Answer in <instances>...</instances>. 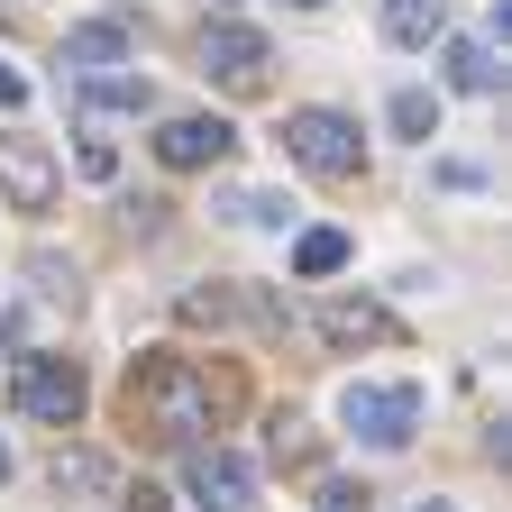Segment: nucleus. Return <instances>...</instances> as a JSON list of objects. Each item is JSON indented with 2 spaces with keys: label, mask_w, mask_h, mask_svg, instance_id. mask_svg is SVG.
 <instances>
[{
  "label": "nucleus",
  "mask_w": 512,
  "mask_h": 512,
  "mask_svg": "<svg viewBox=\"0 0 512 512\" xmlns=\"http://www.w3.org/2000/svg\"><path fill=\"white\" fill-rule=\"evenodd\" d=\"M138 55V37H128L119 19H92V28H64V74H110V64Z\"/></svg>",
  "instance_id": "9d476101"
},
{
  "label": "nucleus",
  "mask_w": 512,
  "mask_h": 512,
  "mask_svg": "<svg viewBox=\"0 0 512 512\" xmlns=\"http://www.w3.org/2000/svg\"><path fill=\"white\" fill-rule=\"evenodd\" d=\"M238 403H247L238 375H211V366H192L174 348H147L138 366H128V430H156L165 448H192L202 430H220Z\"/></svg>",
  "instance_id": "f257e3e1"
},
{
  "label": "nucleus",
  "mask_w": 512,
  "mask_h": 512,
  "mask_svg": "<svg viewBox=\"0 0 512 512\" xmlns=\"http://www.w3.org/2000/svg\"><path fill=\"white\" fill-rule=\"evenodd\" d=\"M266 37H256V28H238V19H211L202 28V74L211 83H229V92H266Z\"/></svg>",
  "instance_id": "423d86ee"
},
{
  "label": "nucleus",
  "mask_w": 512,
  "mask_h": 512,
  "mask_svg": "<svg viewBox=\"0 0 512 512\" xmlns=\"http://www.w3.org/2000/svg\"><path fill=\"white\" fill-rule=\"evenodd\" d=\"M0 476H10V439H0Z\"/></svg>",
  "instance_id": "b1692460"
},
{
  "label": "nucleus",
  "mask_w": 512,
  "mask_h": 512,
  "mask_svg": "<svg viewBox=\"0 0 512 512\" xmlns=\"http://www.w3.org/2000/svg\"><path fill=\"white\" fill-rule=\"evenodd\" d=\"M448 83H458V92H494V83H503L494 37H448Z\"/></svg>",
  "instance_id": "f8f14e48"
},
{
  "label": "nucleus",
  "mask_w": 512,
  "mask_h": 512,
  "mask_svg": "<svg viewBox=\"0 0 512 512\" xmlns=\"http://www.w3.org/2000/svg\"><path fill=\"white\" fill-rule=\"evenodd\" d=\"M55 156L37 147V138H0V192H10V211H46L55 202Z\"/></svg>",
  "instance_id": "0eeeda50"
},
{
  "label": "nucleus",
  "mask_w": 512,
  "mask_h": 512,
  "mask_svg": "<svg viewBox=\"0 0 512 512\" xmlns=\"http://www.w3.org/2000/svg\"><path fill=\"white\" fill-rule=\"evenodd\" d=\"M238 229H284L293 220V202H275V192H229V202H220Z\"/></svg>",
  "instance_id": "2eb2a0df"
},
{
  "label": "nucleus",
  "mask_w": 512,
  "mask_h": 512,
  "mask_svg": "<svg viewBox=\"0 0 512 512\" xmlns=\"http://www.w3.org/2000/svg\"><path fill=\"white\" fill-rule=\"evenodd\" d=\"M110 485V467L92 458V448H64V458H55V494H101Z\"/></svg>",
  "instance_id": "dca6fc26"
},
{
  "label": "nucleus",
  "mask_w": 512,
  "mask_h": 512,
  "mask_svg": "<svg viewBox=\"0 0 512 512\" xmlns=\"http://www.w3.org/2000/svg\"><path fill=\"white\" fill-rule=\"evenodd\" d=\"M119 512H165V494H156V485H128V494H119Z\"/></svg>",
  "instance_id": "4be33fe9"
},
{
  "label": "nucleus",
  "mask_w": 512,
  "mask_h": 512,
  "mask_svg": "<svg viewBox=\"0 0 512 512\" xmlns=\"http://www.w3.org/2000/svg\"><path fill=\"white\" fill-rule=\"evenodd\" d=\"M83 92V119H110V110H156V83L138 74V64H110V74H74Z\"/></svg>",
  "instance_id": "1a4fd4ad"
},
{
  "label": "nucleus",
  "mask_w": 512,
  "mask_h": 512,
  "mask_svg": "<svg viewBox=\"0 0 512 512\" xmlns=\"http://www.w3.org/2000/svg\"><path fill=\"white\" fill-rule=\"evenodd\" d=\"M229 147H238L229 119H165V128H156V156H165L174 174H202V165H220Z\"/></svg>",
  "instance_id": "6e6552de"
},
{
  "label": "nucleus",
  "mask_w": 512,
  "mask_h": 512,
  "mask_svg": "<svg viewBox=\"0 0 512 512\" xmlns=\"http://www.w3.org/2000/svg\"><path fill=\"white\" fill-rule=\"evenodd\" d=\"M366 503H375L366 485H320V512H366Z\"/></svg>",
  "instance_id": "6ab92c4d"
},
{
  "label": "nucleus",
  "mask_w": 512,
  "mask_h": 512,
  "mask_svg": "<svg viewBox=\"0 0 512 512\" xmlns=\"http://www.w3.org/2000/svg\"><path fill=\"white\" fill-rule=\"evenodd\" d=\"M339 266H348V238H339V229H302L293 275H339Z\"/></svg>",
  "instance_id": "4468645a"
},
{
  "label": "nucleus",
  "mask_w": 512,
  "mask_h": 512,
  "mask_svg": "<svg viewBox=\"0 0 512 512\" xmlns=\"http://www.w3.org/2000/svg\"><path fill=\"white\" fill-rule=\"evenodd\" d=\"M28 101V74H19V64H0V110H19Z\"/></svg>",
  "instance_id": "412c9836"
},
{
  "label": "nucleus",
  "mask_w": 512,
  "mask_h": 512,
  "mask_svg": "<svg viewBox=\"0 0 512 512\" xmlns=\"http://www.w3.org/2000/svg\"><path fill=\"white\" fill-rule=\"evenodd\" d=\"M448 28V0H384V37L394 46H430Z\"/></svg>",
  "instance_id": "ddd939ff"
},
{
  "label": "nucleus",
  "mask_w": 512,
  "mask_h": 512,
  "mask_svg": "<svg viewBox=\"0 0 512 512\" xmlns=\"http://www.w3.org/2000/svg\"><path fill=\"white\" fill-rule=\"evenodd\" d=\"M284 156L302 174H320V183H348L366 165V138H357V119H339V110H293L284 119Z\"/></svg>",
  "instance_id": "f03ea898"
},
{
  "label": "nucleus",
  "mask_w": 512,
  "mask_h": 512,
  "mask_svg": "<svg viewBox=\"0 0 512 512\" xmlns=\"http://www.w3.org/2000/svg\"><path fill=\"white\" fill-rule=\"evenodd\" d=\"M311 458H320V439L284 412V421H275V467H311Z\"/></svg>",
  "instance_id": "f3484780"
},
{
  "label": "nucleus",
  "mask_w": 512,
  "mask_h": 512,
  "mask_svg": "<svg viewBox=\"0 0 512 512\" xmlns=\"http://www.w3.org/2000/svg\"><path fill=\"white\" fill-rule=\"evenodd\" d=\"M10 403H19L28 421H46V430H74L92 394H83V366H74V357H19Z\"/></svg>",
  "instance_id": "7ed1b4c3"
},
{
  "label": "nucleus",
  "mask_w": 512,
  "mask_h": 512,
  "mask_svg": "<svg viewBox=\"0 0 512 512\" xmlns=\"http://www.w3.org/2000/svg\"><path fill=\"white\" fill-rule=\"evenodd\" d=\"M412 512H458V503H412Z\"/></svg>",
  "instance_id": "5701e85b"
},
{
  "label": "nucleus",
  "mask_w": 512,
  "mask_h": 512,
  "mask_svg": "<svg viewBox=\"0 0 512 512\" xmlns=\"http://www.w3.org/2000/svg\"><path fill=\"white\" fill-rule=\"evenodd\" d=\"M83 174L101 183V174H119V156H110V138H83Z\"/></svg>",
  "instance_id": "aec40b11"
},
{
  "label": "nucleus",
  "mask_w": 512,
  "mask_h": 512,
  "mask_svg": "<svg viewBox=\"0 0 512 512\" xmlns=\"http://www.w3.org/2000/svg\"><path fill=\"white\" fill-rule=\"evenodd\" d=\"M320 339H339V348L394 339V311H375V302H320Z\"/></svg>",
  "instance_id": "9b49d317"
},
{
  "label": "nucleus",
  "mask_w": 512,
  "mask_h": 512,
  "mask_svg": "<svg viewBox=\"0 0 512 512\" xmlns=\"http://www.w3.org/2000/svg\"><path fill=\"white\" fill-rule=\"evenodd\" d=\"M339 421L366 448H412V430H421V384H348V394H339Z\"/></svg>",
  "instance_id": "20e7f679"
},
{
  "label": "nucleus",
  "mask_w": 512,
  "mask_h": 512,
  "mask_svg": "<svg viewBox=\"0 0 512 512\" xmlns=\"http://www.w3.org/2000/svg\"><path fill=\"white\" fill-rule=\"evenodd\" d=\"M293 10H330V0H293Z\"/></svg>",
  "instance_id": "393cba45"
},
{
  "label": "nucleus",
  "mask_w": 512,
  "mask_h": 512,
  "mask_svg": "<svg viewBox=\"0 0 512 512\" xmlns=\"http://www.w3.org/2000/svg\"><path fill=\"white\" fill-rule=\"evenodd\" d=\"M183 485H192V503H202V512H247V503H256V467L229 458L220 439H211V448H202V439L183 448Z\"/></svg>",
  "instance_id": "39448f33"
},
{
  "label": "nucleus",
  "mask_w": 512,
  "mask_h": 512,
  "mask_svg": "<svg viewBox=\"0 0 512 512\" xmlns=\"http://www.w3.org/2000/svg\"><path fill=\"white\" fill-rule=\"evenodd\" d=\"M394 128H403V138H430V128H439V101L430 92H394Z\"/></svg>",
  "instance_id": "a211bd4d"
}]
</instances>
